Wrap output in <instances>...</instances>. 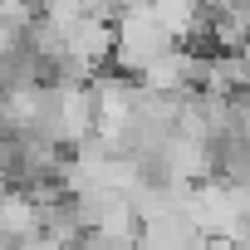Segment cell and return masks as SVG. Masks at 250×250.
Masks as SVG:
<instances>
[{
	"mask_svg": "<svg viewBox=\"0 0 250 250\" xmlns=\"http://www.w3.org/2000/svg\"><path fill=\"white\" fill-rule=\"evenodd\" d=\"M187 221L201 230V235H221L230 240L235 250H245V221H250V196L245 187H226L216 177L196 182L187 191Z\"/></svg>",
	"mask_w": 250,
	"mask_h": 250,
	"instance_id": "1",
	"label": "cell"
},
{
	"mask_svg": "<svg viewBox=\"0 0 250 250\" xmlns=\"http://www.w3.org/2000/svg\"><path fill=\"white\" fill-rule=\"evenodd\" d=\"M138 250H196L201 230L187 221V206H172L152 221H138Z\"/></svg>",
	"mask_w": 250,
	"mask_h": 250,
	"instance_id": "3",
	"label": "cell"
},
{
	"mask_svg": "<svg viewBox=\"0 0 250 250\" xmlns=\"http://www.w3.org/2000/svg\"><path fill=\"white\" fill-rule=\"evenodd\" d=\"M0 250H10V240H5V235H0Z\"/></svg>",
	"mask_w": 250,
	"mask_h": 250,
	"instance_id": "6",
	"label": "cell"
},
{
	"mask_svg": "<svg viewBox=\"0 0 250 250\" xmlns=\"http://www.w3.org/2000/svg\"><path fill=\"white\" fill-rule=\"evenodd\" d=\"M10 250H64V245H54L49 235H25V240H15Z\"/></svg>",
	"mask_w": 250,
	"mask_h": 250,
	"instance_id": "5",
	"label": "cell"
},
{
	"mask_svg": "<svg viewBox=\"0 0 250 250\" xmlns=\"http://www.w3.org/2000/svg\"><path fill=\"white\" fill-rule=\"evenodd\" d=\"M35 15L64 35L74 20H83V0H35Z\"/></svg>",
	"mask_w": 250,
	"mask_h": 250,
	"instance_id": "4",
	"label": "cell"
},
{
	"mask_svg": "<svg viewBox=\"0 0 250 250\" xmlns=\"http://www.w3.org/2000/svg\"><path fill=\"white\" fill-rule=\"evenodd\" d=\"M191 69H196V54L187 44H172L152 64L138 69V88H147V93H191Z\"/></svg>",
	"mask_w": 250,
	"mask_h": 250,
	"instance_id": "2",
	"label": "cell"
}]
</instances>
